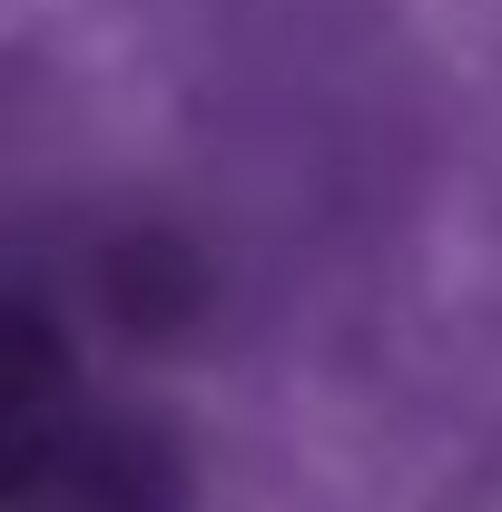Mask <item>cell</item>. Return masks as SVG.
<instances>
[{
	"mask_svg": "<svg viewBox=\"0 0 502 512\" xmlns=\"http://www.w3.org/2000/svg\"><path fill=\"white\" fill-rule=\"evenodd\" d=\"M79 434V355L40 306L0 296V503L40 493Z\"/></svg>",
	"mask_w": 502,
	"mask_h": 512,
	"instance_id": "6da1fadb",
	"label": "cell"
}]
</instances>
